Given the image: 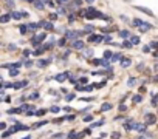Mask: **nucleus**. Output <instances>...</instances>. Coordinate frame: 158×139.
<instances>
[{
	"mask_svg": "<svg viewBox=\"0 0 158 139\" xmlns=\"http://www.w3.org/2000/svg\"><path fill=\"white\" fill-rule=\"evenodd\" d=\"M19 30H20V33H22V34H25L28 30H30V28H28L26 25H20V28H19Z\"/></svg>",
	"mask_w": 158,
	"mask_h": 139,
	"instance_id": "nucleus-19",
	"label": "nucleus"
},
{
	"mask_svg": "<svg viewBox=\"0 0 158 139\" xmlns=\"http://www.w3.org/2000/svg\"><path fill=\"white\" fill-rule=\"evenodd\" d=\"M73 99H74V94H68V96H67V100H68V102L73 100Z\"/></svg>",
	"mask_w": 158,
	"mask_h": 139,
	"instance_id": "nucleus-37",
	"label": "nucleus"
},
{
	"mask_svg": "<svg viewBox=\"0 0 158 139\" xmlns=\"http://www.w3.org/2000/svg\"><path fill=\"white\" fill-rule=\"evenodd\" d=\"M0 128L5 130V128H6V124H5V122H2V124H0Z\"/></svg>",
	"mask_w": 158,
	"mask_h": 139,
	"instance_id": "nucleus-42",
	"label": "nucleus"
},
{
	"mask_svg": "<svg viewBox=\"0 0 158 139\" xmlns=\"http://www.w3.org/2000/svg\"><path fill=\"white\" fill-rule=\"evenodd\" d=\"M109 110H112V105L110 104H104L101 107V111H109Z\"/></svg>",
	"mask_w": 158,
	"mask_h": 139,
	"instance_id": "nucleus-18",
	"label": "nucleus"
},
{
	"mask_svg": "<svg viewBox=\"0 0 158 139\" xmlns=\"http://www.w3.org/2000/svg\"><path fill=\"white\" fill-rule=\"evenodd\" d=\"M59 107H51V111H53V113H59Z\"/></svg>",
	"mask_w": 158,
	"mask_h": 139,
	"instance_id": "nucleus-31",
	"label": "nucleus"
},
{
	"mask_svg": "<svg viewBox=\"0 0 158 139\" xmlns=\"http://www.w3.org/2000/svg\"><path fill=\"white\" fill-rule=\"evenodd\" d=\"M119 36L123 37V39H126V37H129V31H121V33H119Z\"/></svg>",
	"mask_w": 158,
	"mask_h": 139,
	"instance_id": "nucleus-23",
	"label": "nucleus"
},
{
	"mask_svg": "<svg viewBox=\"0 0 158 139\" xmlns=\"http://www.w3.org/2000/svg\"><path fill=\"white\" fill-rule=\"evenodd\" d=\"M68 137H70V139H78V134L74 133V131H71V133L68 134Z\"/></svg>",
	"mask_w": 158,
	"mask_h": 139,
	"instance_id": "nucleus-25",
	"label": "nucleus"
},
{
	"mask_svg": "<svg viewBox=\"0 0 158 139\" xmlns=\"http://www.w3.org/2000/svg\"><path fill=\"white\" fill-rule=\"evenodd\" d=\"M34 6H36L37 9H43V3L40 2V0H34Z\"/></svg>",
	"mask_w": 158,
	"mask_h": 139,
	"instance_id": "nucleus-14",
	"label": "nucleus"
},
{
	"mask_svg": "<svg viewBox=\"0 0 158 139\" xmlns=\"http://www.w3.org/2000/svg\"><path fill=\"white\" fill-rule=\"evenodd\" d=\"M152 46H153V48H158V42H153V43H152Z\"/></svg>",
	"mask_w": 158,
	"mask_h": 139,
	"instance_id": "nucleus-44",
	"label": "nucleus"
},
{
	"mask_svg": "<svg viewBox=\"0 0 158 139\" xmlns=\"http://www.w3.org/2000/svg\"><path fill=\"white\" fill-rule=\"evenodd\" d=\"M64 2H67V0H58V3H64Z\"/></svg>",
	"mask_w": 158,
	"mask_h": 139,
	"instance_id": "nucleus-45",
	"label": "nucleus"
},
{
	"mask_svg": "<svg viewBox=\"0 0 158 139\" xmlns=\"http://www.w3.org/2000/svg\"><path fill=\"white\" fill-rule=\"evenodd\" d=\"M130 42H132V45H138L139 43V37H132V39H130Z\"/></svg>",
	"mask_w": 158,
	"mask_h": 139,
	"instance_id": "nucleus-21",
	"label": "nucleus"
},
{
	"mask_svg": "<svg viewBox=\"0 0 158 139\" xmlns=\"http://www.w3.org/2000/svg\"><path fill=\"white\" fill-rule=\"evenodd\" d=\"M91 119H93V116H85V117H84V122H91Z\"/></svg>",
	"mask_w": 158,
	"mask_h": 139,
	"instance_id": "nucleus-27",
	"label": "nucleus"
},
{
	"mask_svg": "<svg viewBox=\"0 0 158 139\" xmlns=\"http://www.w3.org/2000/svg\"><path fill=\"white\" fill-rule=\"evenodd\" d=\"M71 46H73L74 50H82V48H84V42H81V40H74Z\"/></svg>",
	"mask_w": 158,
	"mask_h": 139,
	"instance_id": "nucleus-6",
	"label": "nucleus"
},
{
	"mask_svg": "<svg viewBox=\"0 0 158 139\" xmlns=\"http://www.w3.org/2000/svg\"><path fill=\"white\" fill-rule=\"evenodd\" d=\"M143 51H144V53H149V51H150V46H144Z\"/></svg>",
	"mask_w": 158,
	"mask_h": 139,
	"instance_id": "nucleus-40",
	"label": "nucleus"
},
{
	"mask_svg": "<svg viewBox=\"0 0 158 139\" xmlns=\"http://www.w3.org/2000/svg\"><path fill=\"white\" fill-rule=\"evenodd\" d=\"M9 19H13L11 14H3L2 17H0V22H2V23H6V22H9Z\"/></svg>",
	"mask_w": 158,
	"mask_h": 139,
	"instance_id": "nucleus-9",
	"label": "nucleus"
},
{
	"mask_svg": "<svg viewBox=\"0 0 158 139\" xmlns=\"http://www.w3.org/2000/svg\"><path fill=\"white\" fill-rule=\"evenodd\" d=\"M39 26H40V23H30V25H28V28H30V30H33V31H36Z\"/></svg>",
	"mask_w": 158,
	"mask_h": 139,
	"instance_id": "nucleus-15",
	"label": "nucleus"
},
{
	"mask_svg": "<svg viewBox=\"0 0 158 139\" xmlns=\"http://www.w3.org/2000/svg\"><path fill=\"white\" fill-rule=\"evenodd\" d=\"M39 97V93H31L30 94V99H37Z\"/></svg>",
	"mask_w": 158,
	"mask_h": 139,
	"instance_id": "nucleus-26",
	"label": "nucleus"
},
{
	"mask_svg": "<svg viewBox=\"0 0 158 139\" xmlns=\"http://www.w3.org/2000/svg\"><path fill=\"white\" fill-rule=\"evenodd\" d=\"M56 17H58V14H51V16H50L51 20H56Z\"/></svg>",
	"mask_w": 158,
	"mask_h": 139,
	"instance_id": "nucleus-41",
	"label": "nucleus"
},
{
	"mask_svg": "<svg viewBox=\"0 0 158 139\" xmlns=\"http://www.w3.org/2000/svg\"><path fill=\"white\" fill-rule=\"evenodd\" d=\"M133 102H135V104H136V102H141V96H133V99H132Z\"/></svg>",
	"mask_w": 158,
	"mask_h": 139,
	"instance_id": "nucleus-29",
	"label": "nucleus"
},
{
	"mask_svg": "<svg viewBox=\"0 0 158 139\" xmlns=\"http://www.w3.org/2000/svg\"><path fill=\"white\" fill-rule=\"evenodd\" d=\"M136 9H139V11H143V13H146V14H149V16H152V11H149V9L143 8V6H136Z\"/></svg>",
	"mask_w": 158,
	"mask_h": 139,
	"instance_id": "nucleus-16",
	"label": "nucleus"
},
{
	"mask_svg": "<svg viewBox=\"0 0 158 139\" xmlns=\"http://www.w3.org/2000/svg\"><path fill=\"white\" fill-rule=\"evenodd\" d=\"M130 63H132V62H130V59H124L123 57V60H121V67H123V68H127V67H130Z\"/></svg>",
	"mask_w": 158,
	"mask_h": 139,
	"instance_id": "nucleus-8",
	"label": "nucleus"
},
{
	"mask_svg": "<svg viewBox=\"0 0 158 139\" xmlns=\"http://www.w3.org/2000/svg\"><path fill=\"white\" fill-rule=\"evenodd\" d=\"M126 110H127V107H126L124 104H121V105H119V111H126Z\"/></svg>",
	"mask_w": 158,
	"mask_h": 139,
	"instance_id": "nucleus-32",
	"label": "nucleus"
},
{
	"mask_svg": "<svg viewBox=\"0 0 158 139\" xmlns=\"http://www.w3.org/2000/svg\"><path fill=\"white\" fill-rule=\"evenodd\" d=\"M43 113H45V110H39V111H37V113H36V114H37V116H42Z\"/></svg>",
	"mask_w": 158,
	"mask_h": 139,
	"instance_id": "nucleus-39",
	"label": "nucleus"
},
{
	"mask_svg": "<svg viewBox=\"0 0 158 139\" xmlns=\"http://www.w3.org/2000/svg\"><path fill=\"white\" fill-rule=\"evenodd\" d=\"M85 2H88V3H93V2H95V0H85Z\"/></svg>",
	"mask_w": 158,
	"mask_h": 139,
	"instance_id": "nucleus-46",
	"label": "nucleus"
},
{
	"mask_svg": "<svg viewBox=\"0 0 158 139\" xmlns=\"http://www.w3.org/2000/svg\"><path fill=\"white\" fill-rule=\"evenodd\" d=\"M6 5L8 6H14V2H13V0H6Z\"/></svg>",
	"mask_w": 158,
	"mask_h": 139,
	"instance_id": "nucleus-36",
	"label": "nucleus"
},
{
	"mask_svg": "<svg viewBox=\"0 0 158 139\" xmlns=\"http://www.w3.org/2000/svg\"><path fill=\"white\" fill-rule=\"evenodd\" d=\"M104 57L109 60V59H112V57H113V54H112V51H109V50H107V51L104 53Z\"/></svg>",
	"mask_w": 158,
	"mask_h": 139,
	"instance_id": "nucleus-20",
	"label": "nucleus"
},
{
	"mask_svg": "<svg viewBox=\"0 0 158 139\" xmlns=\"http://www.w3.org/2000/svg\"><path fill=\"white\" fill-rule=\"evenodd\" d=\"M11 17L14 19V20H19V19H22L23 16H22V13H17V11H13V13H11Z\"/></svg>",
	"mask_w": 158,
	"mask_h": 139,
	"instance_id": "nucleus-11",
	"label": "nucleus"
},
{
	"mask_svg": "<svg viewBox=\"0 0 158 139\" xmlns=\"http://www.w3.org/2000/svg\"><path fill=\"white\" fill-rule=\"evenodd\" d=\"M58 43H59V46H65V39H61Z\"/></svg>",
	"mask_w": 158,
	"mask_h": 139,
	"instance_id": "nucleus-35",
	"label": "nucleus"
},
{
	"mask_svg": "<svg viewBox=\"0 0 158 139\" xmlns=\"http://www.w3.org/2000/svg\"><path fill=\"white\" fill-rule=\"evenodd\" d=\"M23 139H30V136H25V137H23Z\"/></svg>",
	"mask_w": 158,
	"mask_h": 139,
	"instance_id": "nucleus-47",
	"label": "nucleus"
},
{
	"mask_svg": "<svg viewBox=\"0 0 158 139\" xmlns=\"http://www.w3.org/2000/svg\"><path fill=\"white\" fill-rule=\"evenodd\" d=\"M16 113H23L22 108H11V110H8V114H16Z\"/></svg>",
	"mask_w": 158,
	"mask_h": 139,
	"instance_id": "nucleus-12",
	"label": "nucleus"
},
{
	"mask_svg": "<svg viewBox=\"0 0 158 139\" xmlns=\"http://www.w3.org/2000/svg\"><path fill=\"white\" fill-rule=\"evenodd\" d=\"M70 76V74L68 73H64V74H58V76H56V80H58V82H65V80H67V77Z\"/></svg>",
	"mask_w": 158,
	"mask_h": 139,
	"instance_id": "nucleus-5",
	"label": "nucleus"
},
{
	"mask_svg": "<svg viewBox=\"0 0 158 139\" xmlns=\"http://www.w3.org/2000/svg\"><path fill=\"white\" fill-rule=\"evenodd\" d=\"M81 34H82L81 31H79V33H78V31H68L67 34H65V37H67V39H71V40L74 42V40H76V39H78V37H79Z\"/></svg>",
	"mask_w": 158,
	"mask_h": 139,
	"instance_id": "nucleus-2",
	"label": "nucleus"
},
{
	"mask_svg": "<svg viewBox=\"0 0 158 139\" xmlns=\"http://www.w3.org/2000/svg\"><path fill=\"white\" fill-rule=\"evenodd\" d=\"M102 124H104V122H102V120H99V122H95V124H93V127H99V125H102Z\"/></svg>",
	"mask_w": 158,
	"mask_h": 139,
	"instance_id": "nucleus-38",
	"label": "nucleus"
},
{
	"mask_svg": "<svg viewBox=\"0 0 158 139\" xmlns=\"http://www.w3.org/2000/svg\"><path fill=\"white\" fill-rule=\"evenodd\" d=\"M45 124H48V120H40V122H36V124L33 125V128H39V127H42V125H45Z\"/></svg>",
	"mask_w": 158,
	"mask_h": 139,
	"instance_id": "nucleus-13",
	"label": "nucleus"
},
{
	"mask_svg": "<svg viewBox=\"0 0 158 139\" xmlns=\"http://www.w3.org/2000/svg\"><path fill=\"white\" fill-rule=\"evenodd\" d=\"M59 137H64V134H62V133H58V134L53 136V139H59Z\"/></svg>",
	"mask_w": 158,
	"mask_h": 139,
	"instance_id": "nucleus-34",
	"label": "nucleus"
},
{
	"mask_svg": "<svg viewBox=\"0 0 158 139\" xmlns=\"http://www.w3.org/2000/svg\"><path fill=\"white\" fill-rule=\"evenodd\" d=\"M23 56H25V57H26V56H30V51H28V50H25V51H23Z\"/></svg>",
	"mask_w": 158,
	"mask_h": 139,
	"instance_id": "nucleus-43",
	"label": "nucleus"
},
{
	"mask_svg": "<svg viewBox=\"0 0 158 139\" xmlns=\"http://www.w3.org/2000/svg\"><path fill=\"white\" fill-rule=\"evenodd\" d=\"M135 83H136V80H135L133 77H130V79H129V82H127V85H129V87H133Z\"/></svg>",
	"mask_w": 158,
	"mask_h": 139,
	"instance_id": "nucleus-22",
	"label": "nucleus"
},
{
	"mask_svg": "<svg viewBox=\"0 0 158 139\" xmlns=\"http://www.w3.org/2000/svg\"><path fill=\"white\" fill-rule=\"evenodd\" d=\"M40 26H45V30H53V23L51 22H40Z\"/></svg>",
	"mask_w": 158,
	"mask_h": 139,
	"instance_id": "nucleus-10",
	"label": "nucleus"
},
{
	"mask_svg": "<svg viewBox=\"0 0 158 139\" xmlns=\"http://www.w3.org/2000/svg\"><path fill=\"white\" fill-rule=\"evenodd\" d=\"M87 82H88V79H87V77H82V79H79V82H78V83H87Z\"/></svg>",
	"mask_w": 158,
	"mask_h": 139,
	"instance_id": "nucleus-30",
	"label": "nucleus"
},
{
	"mask_svg": "<svg viewBox=\"0 0 158 139\" xmlns=\"http://www.w3.org/2000/svg\"><path fill=\"white\" fill-rule=\"evenodd\" d=\"M9 74L14 77V76H17V74H19V70H11V71H9Z\"/></svg>",
	"mask_w": 158,
	"mask_h": 139,
	"instance_id": "nucleus-28",
	"label": "nucleus"
},
{
	"mask_svg": "<svg viewBox=\"0 0 158 139\" xmlns=\"http://www.w3.org/2000/svg\"><path fill=\"white\" fill-rule=\"evenodd\" d=\"M132 130H135V131H139V133H143L144 130H146V127L143 125V124H138V122H133V127H132Z\"/></svg>",
	"mask_w": 158,
	"mask_h": 139,
	"instance_id": "nucleus-4",
	"label": "nucleus"
},
{
	"mask_svg": "<svg viewBox=\"0 0 158 139\" xmlns=\"http://www.w3.org/2000/svg\"><path fill=\"white\" fill-rule=\"evenodd\" d=\"M26 2H34V0H26Z\"/></svg>",
	"mask_w": 158,
	"mask_h": 139,
	"instance_id": "nucleus-48",
	"label": "nucleus"
},
{
	"mask_svg": "<svg viewBox=\"0 0 158 139\" xmlns=\"http://www.w3.org/2000/svg\"><path fill=\"white\" fill-rule=\"evenodd\" d=\"M133 25H135V26H138V28H139V31H141V33H146V31H149V30L152 28V26L149 25V23L143 22L141 19H135V20H133Z\"/></svg>",
	"mask_w": 158,
	"mask_h": 139,
	"instance_id": "nucleus-1",
	"label": "nucleus"
},
{
	"mask_svg": "<svg viewBox=\"0 0 158 139\" xmlns=\"http://www.w3.org/2000/svg\"><path fill=\"white\" fill-rule=\"evenodd\" d=\"M43 51H45V50H43V48H37V50H36V51H34V54H36V56H39V54H42V53H43Z\"/></svg>",
	"mask_w": 158,
	"mask_h": 139,
	"instance_id": "nucleus-24",
	"label": "nucleus"
},
{
	"mask_svg": "<svg viewBox=\"0 0 158 139\" xmlns=\"http://www.w3.org/2000/svg\"><path fill=\"white\" fill-rule=\"evenodd\" d=\"M121 46H123V48H132V42H129V40H124Z\"/></svg>",
	"mask_w": 158,
	"mask_h": 139,
	"instance_id": "nucleus-17",
	"label": "nucleus"
},
{
	"mask_svg": "<svg viewBox=\"0 0 158 139\" xmlns=\"http://www.w3.org/2000/svg\"><path fill=\"white\" fill-rule=\"evenodd\" d=\"M31 65H33V62H31V60H26V62H25V67H26V68H30Z\"/></svg>",
	"mask_w": 158,
	"mask_h": 139,
	"instance_id": "nucleus-33",
	"label": "nucleus"
},
{
	"mask_svg": "<svg viewBox=\"0 0 158 139\" xmlns=\"http://www.w3.org/2000/svg\"><path fill=\"white\" fill-rule=\"evenodd\" d=\"M146 122L152 125V124H155V122H156V119H155V116H153V114H146Z\"/></svg>",
	"mask_w": 158,
	"mask_h": 139,
	"instance_id": "nucleus-7",
	"label": "nucleus"
},
{
	"mask_svg": "<svg viewBox=\"0 0 158 139\" xmlns=\"http://www.w3.org/2000/svg\"><path fill=\"white\" fill-rule=\"evenodd\" d=\"M102 39H104V37L102 36H98V34H91V36H88V42H102Z\"/></svg>",
	"mask_w": 158,
	"mask_h": 139,
	"instance_id": "nucleus-3",
	"label": "nucleus"
}]
</instances>
